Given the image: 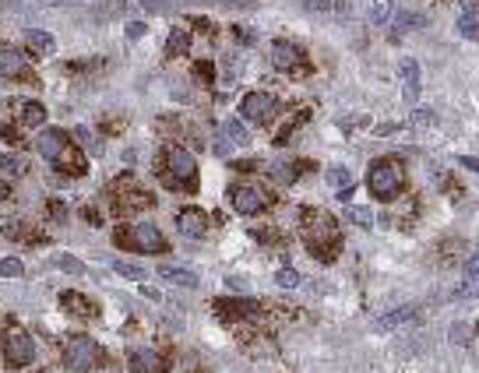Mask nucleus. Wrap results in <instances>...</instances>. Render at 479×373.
Masks as SVG:
<instances>
[{"label":"nucleus","instance_id":"30","mask_svg":"<svg viewBox=\"0 0 479 373\" xmlns=\"http://www.w3.org/2000/svg\"><path fill=\"white\" fill-rule=\"evenodd\" d=\"M113 272L116 275H123V279H145V268L141 265H127V261H113Z\"/></svg>","mask_w":479,"mask_h":373},{"label":"nucleus","instance_id":"17","mask_svg":"<svg viewBox=\"0 0 479 373\" xmlns=\"http://www.w3.org/2000/svg\"><path fill=\"white\" fill-rule=\"evenodd\" d=\"M159 279L173 282V285H184V289H194V285H197V272H191V268H173V265H163V268H159Z\"/></svg>","mask_w":479,"mask_h":373},{"label":"nucleus","instance_id":"15","mask_svg":"<svg viewBox=\"0 0 479 373\" xmlns=\"http://www.w3.org/2000/svg\"><path fill=\"white\" fill-rule=\"evenodd\" d=\"M363 7H367V21L370 25H387L391 18H395V0H363Z\"/></svg>","mask_w":479,"mask_h":373},{"label":"nucleus","instance_id":"3","mask_svg":"<svg viewBox=\"0 0 479 373\" xmlns=\"http://www.w3.org/2000/svg\"><path fill=\"white\" fill-rule=\"evenodd\" d=\"M163 162H166V173L163 180L177 190H194L197 186V162H194L191 152H184L180 145H166L163 148Z\"/></svg>","mask_w":479,"mask_h":373},{"label":"nucleus","instance_id":"36","mask_svg":"<svg viewBox=\"0 0 479 373\" xmlns=\"http://www.w3.org/2000/svg\"><path fill=\"white\" fill-rule=\"evenodd\" d=\"M0 166H4V169H14V173H25V169H28V162H25L21 155H0Z\"/></svg>","mask_w":479,"mask_h":373},{"label":"nucleus","instance_id":"50","mask_svg":"<svg viewBox=\"0 0 479 373\" xmlns=\"http://www.w3.org/2000/svg\"><path fill=\"white\" fill-rule=\"evenodd\" d=\"M43 4H64V0H43Z\"/></svg>","mask_w":479,"mask_h":373},{"label":"nucleus","instance_id":"26","mask_svg":"<svg viewBox=\"0 0 479 373\" xmlns=\"http://www.w3.org/2000/svg\"><path fill=\"white\" fill-rule=\"evenodd\" d=\"M395 25H398V32H416V28L426 25V14H419V11H402V14L395 18Z\"/></svg>","mask_w":479,"mask_h":373},{"label":"nucleus","instance_id":"43","mask_svg":"<svg viewBox=\"0 0 479 373\" xmlns=\"http://www.w3.org/2000/svg\"><path fill=\"white\" fill-rule=\"evenodd\" d=\"M419 127H426V123H434V116H430V109H416V116H412Z\"/></svg>","mask_w":479,"mask_h":373},{"label":"nucleus","instance_id":"47","mask_svg":"<svg viewBox=\"0 0 479 373\" xmlns=\"http://www.w3.org/2000/svg\"><path fill=\"white\" fill-rule=\"evenodd\" d=\"M194 74H197V78H208V74H211V67H208V64H197V67H194Z\"/></svg>","mask_w":479,"mask_h":373},{"label":"nucleus","instance_id":"34","mask_svg":"<svg viewBox=\"0 0 479 373\" xmlns=\"http://www.w3.org/2000/svg\"><path fill=\"white\" fill-rule=\"evenodd\" d=\"M275 282H279V285H282V289H296V285H299V272H292V268H282V272H279V275H275Z\"/></svg>","mask_w":479,"mask_h":373},{"label":"nucleus","instance_id":"5","mask_svg":"<svg viewBox=\"0 0 479 373\" xmlns=\"http://www.w3.org/2000/svg\"><path fill=\"white\" fill-rule=\"evenodd\" d=\"M116 243H120V247H131V250H141V254H159V250H166L163 233H159L155 226H148V222L116 233Z\"/></svg>","mask_w":479,"mask_h":373},{"label":"nucleus","instance_id":"20","mask_svg":"<svg viewBox=\"0 0 479 373\" xmlns=\"http://www.w3.org/2000/svg\"><path fill=\"white\" fill-rule=\"evenodd\" d=\"M215 310H222V313H236V317H254L261 306H258L254 299H219V303H215Z\"/></svg>","mask_w":479,"mask_h":373},{"label":"nucleus","instance_id":"4","mask_svg":"<svg viewBox=\"0 0 479 373\" xmlns=\"http://www.w3.org/2000/svg\"><path fill=\"white\" fill-rule=\"evenodd\" d=\"M99 360H102V349L89 335H71L64 342V363L71 370H92V367H99Z\"/></svg>","mask_w":479,"mask_h":373},{"label":"nucleus","instance_id":"46","mask_svg":"<svg viewBox=\"0 0 479 373\" xmlns=\"http://www.w3.org/2000/svg\"><path fill=\"white\" fill-rule=\"evenodd\" d=\"M141 4H145L148 11H163V7H166V0H141Z\"/></svg>","mask_w":479,"mask_h":373},{"label":"nucleus","instance_id":"10","mask_svg":"<svg viewBox=\"0 0 479 373\" xmlns=\"http://www.w3.org/2000/svg\"><path fill=\"white\" fill-rule=\"evenodd\" d=\"M272 64H275L279 71H286V74L307 71V67H303L299 46H292V43H286V39H275V43H272Z\"/></svg>","mask_w":479,"mask_h":373},{"label":"nucleus","instance_id":"41","mask_svg":"<svg viewBox=\"0 0 479 373\" xmlns=\"http://www.w3.org/2000/svg\"><path fill=\"white\" fill-rule=\"evenodd\" d=\"M458 166H462V169H473V173H479V159H473V155H462V159H458Z\"/></svg>","mask_w":479,"mask_h":373},{"label":"nucleus","instance_id":"7","mask_svg":"<svg viewBox=\"0 0 479 373\" xmlns=\"http://www.w3.org/2000/svg\"><path fill=\"white\" fill-rule=\"evenodd\" d=\"M4 360H7L11 367H28V363L35 360V342H32V335L21 331V328H11L7 338H4Z\"/></svg>","mask_w":479,"mask_h":373},{"label":"nucleus","instance_id":"23","mask_svg":"<svg viewBox=\"0 0 479 373\" xmlns=\"http://www.w3.org/2000/svg\"><path fill=\"white\" fill-rule=\"evenodd\" d=\"M60 303H64L71 313H78V317H92V313H96L92 299H85L82 292H64V296H60Z\"/></svg>","mask_w":479,"mask_h":373},{"label":"nucleus","instance_id":"33","mask_svg":"<svg viewBox=\"0 0 479 373\" xmlns=\"http://www.w3.org/2000/svg\"><path fill=\"white\" fill-rule=\"evenodd\" d=\"M75 138H78V145H82L85 152H99V145L92 141V130H89V127H75Z\"/></svg>","mask_w":479,"mask_h":373},{"label":"nucleus","instance_id":"12","mask_svg":"<svg viewBox=\"0 0 479 373\" xmlns=\"http://www.w3.org/2000/svg\"><path fill=\"white\" fill-rule=\"evenodd\" d=\"M0 78H32L28 60L18 50H0Z\"/></svg>","mask_w":479,"mask_h":373},{"label":"nucleus","instance_id":"27","mask_svg":"<svg viewBox=\"0 0 479 373\" xmlns=\"http://www.w3.org/2000/svg\"><path fill=\"white\" fill-rule=\"evenodd\" d=\"M349 222H356L360 229H374V211L360 208V204H349Z\"/></svg>","mask_w":479,"mask_h":373},{"label":"nucleus","instance_id":"35","mask_svg":"<svg viewBox=\"0 0 479 373\" xmlns=\"http://www.w3.org/2000/svg\"><path fill=\"white\" fill-rule=\"evenodd\" d=\"M57 268H64V272H71V275H85V265H82L78 257H57Z\"/></svg>","mask_w":479,"mask_h":373},{"label":"nucleus","instance_id":"29","mask_svg":"<svg viewBox=\"0 0 479 373\" xmlns=\"http://www.w3.org/2000/svg\"><path fill=\"white\" fill-rule=\"evenodd\" d=\"M328 184L338 186V190H342V186H353V173H349L346 166H331V169H328Z\"/></svg>","mask_w":479,"mask_h":373},{"label":"nucleus","instance_id":"16","mask_svg":"<svg viewBox=\"0 0 479 373\" xmlns=\"http://www.w3.org/2000/svg\"><path fill=\"white\" fill-rule=\"evenodd\" d=\"M402 82H405V102H416V95H419V64L409 57V60H402Z\"/></svg>","mask_w":479,"mask_h":373},{"label":"nucleus","instance_id":"14","mask_svg":"<svg viewBox=\"0 0 479 373\" xmlns=\"http://www.w3.org/2000/svg\"><path fill=\"white\" fill-rule=\"evenodd\" d=\"M131 367L138 373H163V356L155 349H134L131 352Z\"/></svg>","mask_w":479,"mask_h":373},{"label":"nucleus","instance_id":"42","mask_svg":"<svg viewBox=\"0 0 479 373\" xmlns=\"http://www.w3.org/2000/svg\"><path fill=\"white\" fill-rule=\"evenodd\" d=\"M127 35H131V39H141V35H145V25H141V21H131V25H127Z\"/></svg>","mask_w":479,"mask_h":373},{"label":"nucleus","instance_id":"24","mask_svg":"<svg viewBox=\"0 0 479 373\" xmlns=\"http://www.w3.org/2000/svg\"><path fill=\"white\" fill-rule=\"evenodd\" d=\"M53 166H60L64 173H75V177H82V173H85V159H82V155H78V152H75L71 145L64 148V155H60V159H57Z\"/></svg>","mask_w":479,"mask_h":373},{"label":"nucleus","instance_id":"44","mask_svg":"<svg viewBox=\"0 0 479 373\" xmlns=\"http://www.w3.org/2000/svg\"><path fill=\"white\" fill-rule=\"evenodd\" d=\"M353 197H356V186H342V190H338V201H342V204H353Z\"/></svg>","mask_w":479,"mask_h":373},{"label":"nucleus","instance_id":"13","mask_svg":"<svg viewBox=\"0 0 479 373\" xmlns=\"http://www.w3.org/2000/svg\"><path fill=\"white\" fill-rule=\"evenodd\" d=\"M458 32L466 39H479V0H466L462 4V14H458Z\"/></svg>","mask_w":479,"mask_h":373},{"label":"nucleus","instance_id":"11","mask_svg":"<svg viewBox=\"0 0 479 373\" xmlns=\"http://www.w3.org/2000/svg\"><path fill=\"white\" fill-rule=\"evenodd\" d=\"M177 229H180V236L201 240L208 233V215L201 208H184V211H177Z\"/></svg>","mask_w":479,"mask_h":373},{"label":"nucleus","instance_id":"2","mask_svg":"<svg viewBox=\"0 0 479 373\" xmlns=\"http://www.w3.org/2000/svg\"><path fill=\"white\" fill-rule=\"evenodd\" d=\"M367 184H370V194H374V197L395 201V197L405 190V166H402V159H378V162L370 166Z\"/></svg>","mask_w":479,"mask_h":373},{"label":"nucleus","instance_id":"1","mask_svg":"<svg viewBox=\"0 0 479 373\" xmlns=\"http://www.w3.org/2000/svg\"><path fill=\"white\" fill-rule=\"evenodd\" d=\"M299 236L307 243V250L317 257V261H335L338 247H342V236H338V222L321 211V208H303L299 211Z\"/></svg>","mask_w":479,"mask_h":373},{"label":"nucleus","instance_id":"32","mask_svg":"<svg viewBox=\"0 0 479 373\" xmlns=\"http://www.w3.org/2000/svg\"><path fill=\"white\" fill-rule=\"evenodd\" d=\"M226 134H229L233 145H247V141H250V138H247V127H240V120H229V123H226Z\"/></svg>","mask_w":479,"mask_h":373},{"label":"nucleus","instance_id":"19","mask_svg":"<svg viewBox=\"0 0 479 373\" xmlns=\"http://www.w3.org/2000/svg\"><path fill=\"white\" fill-rule=\"evenodd\" d=\"M25 43H28V50H32V53H39V57H50V53L57 50V39H53L50 32H35V28H32V32H25Z\"/></svg>","mask_w":479,"mask_h":373},{"label":"nucleus","instance_id":"49","mask_svg":"<svg viewBox=\"0 0 479 373\" xmlns=\"http://www.w3.org/2000/svg\"><path fill=\"white\" fill-rule=\"evenodd\" d=\"M7 197H11V186H7L4 180H0V201H7Z\"/></svg>","mask_w":479,"mask_h":373},{"label":"nucleus","instance_id":"8","mask_svg":"<svg viewBox=\"0 0 479 373\" xmlns=\"http://www.w3.org/2000/svg\"><path fill=\"white\" fill-rule=\"evenodd\" d=\"M240 113L250 120V123H258V127H268L272 120H275V99L268 92H250L243 95V102H240Z\"/></svg>","mask_w":479,"mask_h":373},{"label":"nucleus","instance_id":"9","mask_svg":"<svg viewBox=\"0 0 479 373\" xmlns=\"http://www.w3.org/2000/svg\"><path fill=\"white\" fill-rule=\"evenodd\" d=\"M71 141H67V134L64 130H57V127H43L39 130V138H35V152L46 159V162H57L60 155H64V148H67Z\"/></svg>","mask_w":479,"mask_h":373},{"label":"nucleus","instance_id":"37","mask_svg":"<svg viewBox=\"0 0 479 373\" xmlns=\"http://www.w3.org/2000/svg\"><path fill=\"white\" fill-rule=\"evenodd\" d=\"M4 236H11V240H14V236H18V240H25V236H28V233H25V222L7 218V222H4Z\"/></svg>","mask_w":479,"mask_h":373},{"label":"nucleus","instance_id":"31","mask_svg":"<svg viewBox=\"0 0 479 373\" xmlns=\"http://www.w3.org/2000/svg\"><path fill=\"white\" fill-rule=\"evenodd\" d=\"M272 177H275L279 184H296V177H299V169H296L292 162H279V166L272 169Z\"/></svg>","mask_w":479,"mask_h":373},{"label":"nucleus","instance_id":"40","mask_svg":"<svg viewBox=\"0 0 479 373\" xmlns=\"http://www.w3.org/2000/svg\"><path fill=\"white\" fill-rule=\"evenodd\" d=\"M466 275H469V279H476V275H479V250L469 257V261H466Z\"/></svg>","mask_w":479,"mask_h":373},{"label":"nucleus","instance_id":"45","mask_svg":"<svg viewBox=\"0 0 479 373\" xmlns=\"http://www.w3.org/2000/svg\"><path fill=\"white\" fill-rule=\"evenodd\" d=\"M226 285H229L233 292H247V282L243 279H226Z\"/></svg>","mask_w":479,"mask_h":373},{"label":"nucleus","instance_id":"38","mask_svg":"<svg viewBox=\"0 0 479 373\" xmlns=\"http://www.w3.org/2000/svg\"><path fill=\"white\" fill-rule=\"evenodd\" d=\"M455 296H458V299H476V296H479V275L473 279V285H462Z\"/></svg>","mask_w":479,"mask_h":373},{"label":"nucleus","instance_id":"21","mask_svg":"<svg viewBox=\"0 0 479 373\" xmlns=\"http://www.w3.org/2000/svg\"><path fill=\"white\" fill-rule=\"evenodd\" d=\"M307 7L317 14H331V18H349V11H353L349 0H310Z\"/></svg>","mask_w":479,"mask_h":373},{"label":"nucleus","instance_id":"18","mask_svg":"<svg viewBox=\"0 0 479 373\" xmlns=\"http://www.w3.org/2000/svg\"><path fill=\"white\" fill-rule=\"evenodd\" d=\"M409 321H416V310H412V306H395L391 313L378 317V328H381V331H391V328H402V324H409Z\"/></svg>","mask_w":479,"mask_h":373},{"label":"nucleus","instance_id":"25","mask_svg":"<svg viewBox=\"0 0 479 373\" xmlns=\"http://www.w3.org/2000/svg\"><path fill=\"white\" fill-rule=\"evenodd\" d=\"M21 123L25 127H43L46 123V106L43 102H25L21 106Z\"/></svg>","mask_w":479,"mask_h":373},{"label":"nucleus","instance_id":"48","mask_svg":"<svg viewBox=\"0 0 479 373\" xmlns=\"http://www.w3.org/2000/svg\"><path fill=\"white\" fill-rule=\"evenodd\" d=\"M219 4H240V7H254V0H219Z\"/></svg>","mask_w":479,"mask_h":373},{"label":"nucleus","instance_id":"28","mask_svg":"<svg viewBox=\"0 0 479 373\" xmlns=\"http://www.w3.org/2000/svg\"><path fill=\"white\" fill-rule=\"evenodd\" d=\"M0 275L4 279H21L25 275V265L18 257H0Z\"/></svg>","mask_w":479,"mask_h":373},{"label":"nucleus","instance_id":"39","mask_svg":"<svg viewBox=\"0 0 479 373\" xmlns=\"http://www.w3.org/2000/svg\"><path fill=\"white\" fill-rule=\"evenodd\" d=\"M451 342H455V345H466V342H469V328H466V324H455V328H451Z\"/></svg>","mask_w":479,"mask_h":373},{"label":"nucleus","instance_id":"22","mask_svg":"<svg viewBox=\"0 0 479 373\" xmlns=\"http://www.w3.org/2000/svg\"><path fill=\"white\" fill-rule=\"evenodd\" d=\"M187 50H191V32H187V28H173V32H170V43H166V57L177 60V57H184Z\"/></svg>","mask_w":479,"mask_h":373},{"label":"nucleus","instance_id":"6","mask_svg":"<svg viewBox=\"0 0 479 373\" xmlns=\"http://www.w3.org/2000/svg\"><path fill=\"white\" fill-rule=\"evenodd\" d=\"M229 204H233L240 215H261V211L272 204V197H268L261 186L240 184V186H229Z\"/></svg>","mask_w":479,"mask_h":373}]
</instances>
